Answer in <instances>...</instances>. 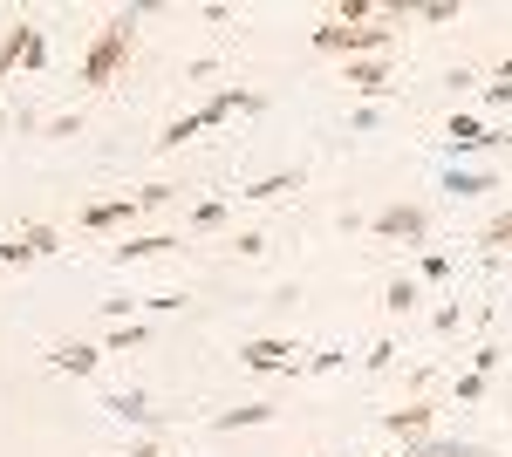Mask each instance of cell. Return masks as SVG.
<instances>
[{
  "instance_id": "6da1fadb",
  "label": "cell",
  "mask_w": 512,
  "mask_h": 457,
  "mask_svg": "<svg viewBox=\"0 0 512 457\" xmlns=\"http://www.w3.org/2000/svg\"><path fill=\"white\" fill-rule=\"evenodd\" d=\"M151 7H117L103 28H96V41L82 48V89H110V82L130 69V55H137V21H144Z\"/></svg>"
},
{
  "instance_id": "7a4b0ae2",
  "label": "cell",
  "mask_w": 512,
  "mask_h": 457,
  "mask_svg": "<svg viewBox=\"0 0 512 457\" xmlns=\"http://www.w3.org/2000/svg\"><path fill=\"white\" fill-rule=\"evenodd\" d=\"M396 28H403V7H383L376 21H321V28H315L308 41H315L321 55H342V62H362V55H390Z\"/></svg>"
},
{
  "instance_id": "3957f363",
  "label": "cell",
  "mask_w": 512,
  "mask_h": 457,
  "mask_svg": "<svg viewBox=\"0 0 512 457\" xmlns=\"http://www.w3.org/2000/svg\"><path fill=\"white\" fill-rule=\"evenodd\" d=\"M369 232L390 239V246H424V239H431V205L396 198V205H383V212H369Z\"/></svg>"
},
{
  "instance_id": "277c9868",
  "label": "cell",
  "mask_w": 512,
  "mask_h": 457,
  "mask_svg": "<svg viewBox=\"0 0 512 457\" xmlns=\"http://www.w3.org/2000/svg\"><path fill=\"white\" fill-rule=\"evenodd\" d=\"M48 62V35H41V21H7L0 28V76H14V69H41Z\"/></svg>"
},
{
  "instance_id": "5b68a950",
  "label": "cell",
  "mask_w": 512,
  "mask_h": 457,
  "mask_svg": "<svg viewBox=\"0 0 512 457\" xmlns=\"http://www.w3.org/2000/svg\"><path fill=\"white\" fill-rule=\"evenodd\" d=\"M376 430H383V437H403V451H410V444H424V437L437 430V403H431V396H410V403L383 410Z\"/></svg>"
},
{
  "instance_id": "8992f818",
  "label": "cell",
  "mask_w": 512,
  "mask_h": 457,
  "mask_svg": "<svg viewBox=\"0 0 512 457\" xmlns=\"http://www.w3.org/2000/svg\"><path fill=\"white\" fill-rule=\"evenodd\" d=\"M499 144H512V130H506V123H478V116H465V110L444 123V151H451V157L499 151Z\"/></svg>"
},
{
  "instance_id": "52a82bcc",
  "label": "cell",
  "mask_w": 512,
  "mask_h": 457,
  "mask_svg": "<svg viewBox=\"0 0 512 457\" xmlns=\"http://www.w3.org/2000/svg\"><path fill=\"white\" fill-rule=\"evenodd\" d=\"M48 253H62V232L55 226H28L21 239H0V267H35Z\"/></svg>"
},
{
  "instance_id": "ba28073f",
  "label": "cell",
  "mask_w": 512,
  "mask_h": 457,
  "mask_svg": "<svg viewBox=\"0 0 512 457\" xmlns=\"http://www.w3.org/2000/svg\"><path fill=\"white\" fill-rule=\"evenodd\" d=\"M260 110H267V96H260V89H239V82L212 89V96L198 103V116H205V123H226V116H260Z\"/></svg>"
},
{
  "instance_id": "9c48e42d",
  "label": "cell",
  "mask_w": 512,
  "mask_h": 457,
  "mask_svg": "<svg viewBox=\"0 0 512 457\" xmlns=\"http://www.w3.org/2000/svg\"><path fill=\"white\" fill-rule=\"evenodd\" d=\"M342 82H349L355 96H396V76H390V62L383 55H362V62H342Z\"/></svg>"
},
{
  "instance_id": "30bf717a",
  "label": "cell",
  "mask_w": 512,
  "mask_h": 457,
  "mask_svg": "<svg viewBox=\"0 0 512 457\" xmlns=\"http://www.w3.org/2000/svg\"><path fill=\"white\" fill-rule=\"evenodd\" d=\"M151 205H144V191H130V198H103V205H89L82 212V226L89 232H117V226H137Z\"/></svg>"
},
{
  "instance_id": "8fae6325",
  "label": "cell",
  "mask_w": 512,
  "mask_h": 457,
  "mask_svg": "<svg viewBox=\"0 0 512 457\" xmlns=\"http://www.w3.org/2000/svg\"><path fill=\"white\" fill-rule=\"evenodd\" d=\"M239 369H301L294 362V342H280V335H253V342H239Z\"/></svg>"
},
{
  "instance_id": "7c38bea8",
  "label": "cell",
  "mask_w": 512,
  "mask_h": 457,
  "mask_svg": "<svg viewBox=\"0 0 512 457\" xmlns=\"http://www.w3.org/2000/svg\"><path fill=\"white\" fill-rule=\"evenodd\" d=\"M171 246H185V239H178V232H123L117 246H110V260L130 267V260H158V253H171Z\"/></svg>"
},
{
  "instance_id": "4fadbf2b",
  "label": "cell",
  "mask_w": 512,
  "mask_h": 457,
  "mask_svg": "<svg viewBox=\"0 0 512 457\" xmlns=\"http://www.w3.org/2000/svg\"><path fill=\"white\" fill-rule=\"evenodd\" d=\"M280 410L274 403H239V410H219V417L205 423V430H219V437H233V430H260V423H274Z\"/></svg>"
},
{
  "instance_id": "5bb4252c",
  "label": "cell",
  "mask_w": 512,
  "mask_h": 457,
  "mask_svg": "<svg viewBox=\"0 0 512 457\" xmlns=\"http://www.w3.org/2000/svg\"><path fill=\"white\" fill-rule=\"evenodd\" d=\"M96 362H103V348H82V342L48 348V369H62V376H96Z\"/></svg>"
},
{
  "instance_id": "9a60e30c",
  "label": "cell",
  "mask_w": 512,
  "mask_h": 457,
  "mask_svg": "<svg viewBox=\"0 0 512 457\" xmlns=\"http://www.w3.org/2000/svg\"><path fill=\"white\" fill-rule=\"evenodd\" d=\"M424 301V280L417 273H390V287H383V314H417Z\"/></svg>"
},
{
  "instance_id": "2e32d148",
  "label": "cell",
  "mask_w": 512,
  "mask_h": 457,
  "mask_svg": "<svg viewBox=\"0 0 512 457\" xmlns=\"http://www.w3.org/2000/svg\"><path fill=\"white\" fill-rule=\"evenodd\" d=\"M103 410H110V417H123V423H137V430H158V423H164V410H151V403H144L137 389H123V396H110Z\"/></svg>"
},
{
  "instance_id": "e0dca14e",
  "label": "cell",
  "mask_w": 512,
  "mask_h": 457,
  "mask_svg": "<svg viewBox=\"0 0 512 457\" xmlns=\"http://www.w3.org/2000/svg\"><path fill=\"white\" fill-rule=\"evenodd\" d=\"M444 191H451V198H485V191H499V178H492V171H458V164H451V171H444Z\"/></svg>"
},
{
  "instance_id": "ac0fdd59",
  "label": "cell",
  "mask_w": 512,
  "mask_h": 457,
  "mask_svg": "<svg viewBox=\"0 0 512 457\" xmlns=\"http://www.w3.org/2000/svg\"><path fill=\"white\" fill-rule=\"evenodd\" d=\"M410 457H492L485 444H458V437H424V444H410Z\"/></svg>"
},
{
  "instance_id": "d6986e66",
  "label": "cell",
  "mask_w": 512,
  "mask_h": 457,
  "mask_svg": "<svg viewBox=\"0 0 512 457\" xmlns=\"http://www.w3.org/2000/svg\"><path fill=\"white\" fill-rule=\"evenodd\" d=\"M280 191H301V171H274V178H253V185L239 191V198H253V205H267Z\"/></svg>"
},
{
  "instance_id": "ffe728a7",
  "label": "cell",
  "mask_w": 512,
  "mask_h": 457,
  "mask_svg": "<svg viewBox=\"0 0 512 457\" xmlns=\"http://www.w3.org/2000/svg\"><path fill=\"white\" fill-rule=\"evenodd\" d=\"M198 130H212V123H205V116H178V123H164V130H158V151H178V144H192V137H198Z\"/></svg>"
},
{
  "instance_id": "44dd1931",
  "label": "cell",
  "mask_w": 512,
  "mask_h": 457,
  "mask_svg": "<svg viewBox=\"0 0 512 457\" xmlns=\"http://www.w3.org/2000/svg\"><path fill=\"white\" fill-rule=\"evenodd\" d=\"M151 342V328H144V321H117V328H110V342H103V355H130V348H144Z\"/></svg>"
},
{
  "instance_id": "7402d4cb",
  "label": "cell",
  "mask_w": 512,
  "mask_h": 457,
  "mask_svg": "<svg viewBox=\"0 0 512 457\" xmlns=\"http://www.w3.org/2000/svg\"><path fill=\"white\" fill-rule=\"evenodd\" d=\"M451 396H458V403H485V396H492V376H478V369H465V376L451 382Z\"/></svg>"
},
{
  "instance_id": "603a6c76",
  "label": "cell",
  "mask_w": 512,
  "mask_h": 457,
  "mask_svg": "<svg viewBox=\"0 0 512 457\" xmlns=\"http://www.w3.org/2000/svg\"><path fill=\"white\" fill-rule=\"evenodd\" d=\"M478 246H492V253H512V212H499V219H485V232H478Z\"/></svg>"
},
{
  "instance_id": "cb8c5ba5",
  "label": "cell",
  "mask_w": 512,
  "mask_h": 457,
  "mask_svg": "<svg viewBox=\"0 0 512 457\" xmlns=\"http://www.w3.org/2000/svg\"><path fill=\"white\" fill-rule=\"evenodd\" d=\"M417 280H451V253H417Z\"/></svg>"
},
{
  "instance_id": "d4e9b609",
  "label": "cell",
  "mask_w": 512,
  "mask_h": 457,
  "mask_svg": "<svg viewBox=\"0 0 512 457\" xmlns=\"http://www.w3.org/2000/svg\"><path fill=\"white\" fill-rule=\"evenodd\" d=\"M342 362H349V348H321V355H308L301 369H308V376H328V369H342Z\"/></svg>"
},
{
  "instance_id": "484cf974",
  "label": "cell",
  "mask_w": 512,
  "mask_h": 457,
  "mask_svg": "<svg viewBox=\"0 0 512 457\" xmlns=\"http://www.w3.org/2000/svg\"><path fill=\"white\" fill-rule=\"evenodd\" d=\"M499 362H506V348H499V342H485V348L472 355V369H478V376H499Z\"/></svg>"
},
{
  "instance_id": "4316f807",
  "label": "cell",
  "mask_w": 512,
  "mask_h": 457,
  "mask_svg": "<svg viewBox=\"0 0 512 457\" xmlns=\"http://www.w3.org/2000/svg\"><path fill=\"white\" fill-rule=\"evenodd\" d=\"M458 328H465V307L444 301V307H437V335H458Z\"/></svg>"
},
{
  "instance_id": "83f0119b",
  "label": "cell",
  "mask_w": 512,
  "mask_h": 457,
  "mask_svg": "<svg viewBox=\"0 0 512 457\" xmlns=\"http://www.w3.org/2000/svg\"><path fill=\"white\" fill-rule=\"evenodd\" d=\"M369 369H376V376H383V369H396V342H376V348H369Z\"/></svg>"
},
{
  "instance_id": "f1b7e54d",
  "label": "cell",
  "mask_w": 512,
  "mask_h": 457,
  "mask_svg": "<svg viewBox=\"0 0 512 457\" xmlns=\"http://www.w3.org/2000/svg\"><path fill=\"white\" fill-rule=\"evenodd\" d=\"M233 246H239V253H246V260H260V253H267V232H239Z\"/></svg>"
},
{
  "instance_id": "f546056e",
  "label": "cell",
  "mask_w": 512,
  "mask_h": 457,
  "mask_svg": "<svg viewBox=\"0 0 512 457\" xmlns=\"http://www.w3.org/2000/svg\"><path fill=\"white\" fill-rule=\"evenodd\" d=\"M219 219H226V205H219V198H212V205H198V212H192V226H198V232H205V226H219Z\"/></svg>"
},
{
  "instance_id": "4dcf8cb0",
  "label": "cell",
  "mask_w": 512,
  "mask_h": 457,
  "mask_svg": "<svg viewBox=\"0 0 512 457\" xmlns=\"http://www.w3.org/2000/svg\"><path fill=\"white\" fill-rule=\"evenodd\" d=\"M130 457H164V444H158V437H137V444H130Z\"/></svg>"
},
{
  "instance_id": "1f68e13d",
  "label": "cell",
  "mask_w": 512,
  "mask_h": 457,
  "mask_svg": "<svg viewBox=\"0 0 512 457\" xmlns=\"http://www.w3.org/2000/svg\"><path fill=\"white\" fill-rule=\"evenodd\" d=\"M492 82H506V89H512V55H506V62H499V76H492Z\"/></svg>"
},
{
  "instance_id": "d6a6232c",
  "label": "cell",
  "mask_w": 512,
  "mask_h": 457,
  "mask_svg": "<svg viewBox=\"0 0 512 457\" xmlns=\"http://www.w3.org/2000/svg\"><path fill=\"white\" fill-rule=\"evenodd\" d=\"M315 457H335V451H315Z\"/></svg>"
}]
</instances>
